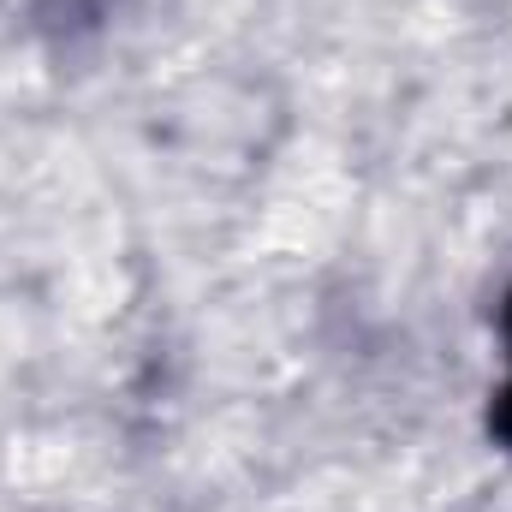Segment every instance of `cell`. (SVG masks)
<instances>
[{
    "instance_id": "cell-1",
    "label": "cell",
    "mask_w": 512,
    "mask_h": 512,
    "mask_svg": "<svg viewBox=\"0 0 512 512\" xmlns=\"http://www.w3.org/2000/svg\"><path fill=\"white\" fill-rule=\"evenodd\" d=\"M495 429H501V435L512 441V387L501 393V405H495Z\"/></svg>"
},
{
    "instance_id": "cell-2",
    "label": "cell",
    "mask_w": 512,
    "mask_h": 512,
    "mask_svg": "<svg viewBox=\"0 0 512 512\" xmlns=\"http://www.w3.org/2000/svg\"><path fill=\"white\" fill-rule=\"evenodd\" d=\"M507 340H512V298H507Z\"/></svg>"
}]
</instances>
